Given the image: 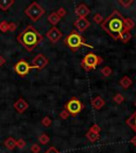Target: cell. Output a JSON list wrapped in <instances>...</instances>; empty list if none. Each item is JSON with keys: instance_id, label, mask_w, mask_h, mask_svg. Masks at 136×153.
<instances>
[{"instance_id": "obj_8", "label": "cell", "mask_w": 136, "mask_h": 153, "mask_svg": "<svg viewBox=\"0 0 136 153\" xmlns=\"http://www.w3.org/2000/svg\"><path fill=\"white\" fill-rule=\"evenodd\" d=\"M48 63H49V61H48L47 57L44 54H42V53H39L32 60V67L36 68L37 70H42L47 66Z\"/></svg>"}, {"instance_id": "obj_10", "label": "cell", "mask_w": 136, "mask_h": 153, "mask_svg": "<svg viewBox=\"0 0 136 153\" xmlns=\"http://www.w3.org/2000/svg\"><path fill=\"white\" fill-rule=\"evenodd\" d=\"M74 28L78 30L79 33H82V32L86 31V30L89 28L91 22L86 18H78L76 22H74Z\"/></svg>"}, {"instance_id": "obj_34", "label": "cell", "mask_w": 136, "mask_h": 153, "mask_svg": "<svg viewBox=\"0 0 136 153\" xmlns=\"http://www.w3.org/2000/svg\"><path fill=\"white\" fill-rule=\"evenodd\" d=\"M16 29H17V25L15 24V22H10L9 24V31L14 32Z\"/></svg>"}, {"instance_id": "obj_7", "label": "cell", "mask_w": 136, "mask_h": 153, "mask_svg": "<svg viewBox=\"0 0 136 153\" xmlns=\"http://www.w3.org/2000/svg\"><path fill=\"white\" fill-rule=\"evenodd\" d=\"M31 69H33L32 65H30L28 62H26V61H24V60L19 61V62H17L16 64L14 65L15 72H16L19 76H22V78H25V76L30 72Z\"/></svg>"}, {"instance_id": "obj_13", "label": "cell", "mask_w": 136, "mask_h": 153, "mask_svg": "<svg viewBox=\"0 0 136 153\" xmlns=\"http://www.w3.org/2000/svg\"><path fill=\"white\" fill-rule=\"evenodd\" d=\"M104 105H105L104 99H103L102 97H100V96H97V97H95V98L91 100V106H93L95 110H101Z\"/></svg>"}, {"instance_id": "obj_36", "label": "cell", "mask_w": 136, "mask_h": 153, "mask_svg": "<svg viewBox=\"0 0 136 153\" xmlns=\"http://www.w3.org/2000/svg\"><path fill=\"white\" fill-rule=\"evenodd\" d=\"M5 62H7L5 57L2 56V55H0V66H3V65L5 64Z\"/></svg>"}, {"instance_id": "obj_3", "label": "cell", "mask_w": 136, "mask_h": 153, "mask_svg": "<svg viewBox=\"0 0 136 153\" xmlns=\"http://www.w3.org/2000/svg\"><path fill=\"white\" fill-rule=\"evenodd\" d=\"M64 43L71 51H77V49H79V48L82 47V46L91 48V49L94 48L91 45L86 43L85 38H84L79 32L77 31V30H72V31L65 37Z\"/></svg>"}, {"instance_id": "obj_14", "label": "cell", "mask_w": 136, "mask_h": 153, "mask_svg": "<svg viewBox=\"0 0 136 153\" xmlns=\"http://www.w3.org/2000/svg\"><path fill=\"white\" fill-rule=\"evenodd\" d=\"M119 84H120V86H121L123 89H128L130 86H132V84H133V81L131 80V78H130V76H122L121 79H120Z\"/></svg>"}, {"instance_id": "obj_23", "label": "cell", "mask_w": 136, "mask_h": 153, "mask_svg": "<svg viewBox=\"0 0 136 153\" xmlns=\"http://www.w3.org/2000/svg\"><path fill=\"white\" fill-rule=\"evenodd\" d=\"M113 74V70H112V68L111 67H109V66H105V67H103L102 69H101V74H102L103 76H110L111 74Z\"/></svg>"}, {"instance_id": "obj_33", "label": "cell", "mask_w": 136, "mask_h": 153, "mask_svg": "<svg viewBox=\"0 0 136 153\" xmlns=\"http://www.w3.org/2000/svg\"><path fill=\"white\" fill-rule=\"evenodd\" d=\"M56 14L62 18V17H64L65 15H66V10H65L64 7H60V9H57Z\"/></svg>"}, {"instance_id": "obj_11", "label": "cell", "mask_w": 136, "mask_h": 153, "mask_svg": "<svg viewBox=\"0 0 136 153\" xmlns=\"http://www.w3.org/2000/svg\"><path fill=\"white\" fill-rule=\"evenodd\" d=\"M13 106H14L15 111H16L17 113H19V114H22V113L26 112L27 108H29V103L27 102L24 98H19L18 100L15 101Z\"/></svg>"}, {"instance_id": "obj_37", "label": "cell", "mask_w": 136, "mask_h": 153, "mask_svg": "<svg viewBox=\"0 0 136 153\" xmlns=\"http://www.w3.org/2000/svg\"><path fill=\"white\" fill-rule=\"evenodd\" d=\"M131 143H132V145H133L134 147H136V136L132 137V139H131Z\"/></svg>"}, {"instance_id": "obj_28", "label": "cell", "mask_w": 136, "mask_h": 153, "mask_svg": "<svg viewBox=\"0 0 136 153\" xmlns=\"http://www.w3.org/2000/svg\"><path fill=\"white\" fill-rule=\"evenodd\" d=\"M118 3H119L120 5H122V7H129L130 5L133 4L134 1H133V0H129V1H122V0H119V1H118Z\"/></svg>"}, {"instance_id": "obj_18", "label": "cell", "mask_w": 136, "mask_h": 153, "mask_svg": "<svg viewBox=\"0 0 136 153\" xmlns=\"http://www.w3.org/2000/svg\"><path fill=\"white\" fill-rule=\"evenodd\" d=\"M127 124L136 133V112L131 115V117L127 119Z\"/></svg>"}, {"instance_id": "obj_31", "label": "cell", "mask_w": 136, "mask_h": 153, "mask_svg": "<svg viewBox=\"0 0 136 153\" xmlns=\"http://www.w3.org/2000/svg\"><path fill=\"white\" fill-rule=\"evenodd\" d=\"M69 116H70L69 113L67 112L66 110H63L62 112L60 113V118H61V119H63V120L68 119V117H69Z\"/></svg>"}, {"instance_id": "obj_5", "label": "cell", "mask_w": 136, "mask_h": 153, "mask_svg": "<svg viewBox=\"0 0 136 153\" xmlns=\"http://www.w3.org/2000/svg\"><path fill=\"white\" fill-rule=\"evenodd\" d=\"M25 14L31 19L32 22H37L43 17V15L45 14V10L43 9L42 5H39V3L37 2H32L29 5L26 10H25Z\"/></svg>"}, {"instance_id": "obj_26", "label": "cell", "mask_w": 136, "mask_h": 153, "mask_svg": "<svg viewBox=\"0 0 136 153\" xmlns=\"http://www.w3.org/2000/svg\"><path fill=\"white\" fill-rule=\"evenodd\" d=\"M51 123H52V119L50 117H48V116H45L42 119V124H43L44 127H50Z\"/></svg>"}, {"instance_id": "obj_1", "label": "cell", "mask_w": 136, "mask_h": 153, "mask_svg": "<svg viewBox=\"0 0 136 153\" xmlns=\"http://www.w3.org/2000/svg\"><path fill=\"white\" fill-rule=\"evenodd\" d=\"M101 28L111 37H113L114 39H118L119 34L124 30L123 17L117 10H114L112 14L103 20V22L101 24Z\"/></svg>"}, {"instance_id": "obj_24", "label": "cell", "mask_w": 136, "mask_h": 153, "mask_svg": "<svg viewBox=\"0 0 136 153\" xmlns=\"http://www.w3.org/2000/svg\"><path fill=\"white\" fill-rule=\"evenodd\" d=\"M113 100H114V102L117 103V104H121V103L124 101V97L121 95V94H116V95L113 97Z\"/></svg>"}, {"instance_id": "obj_19", "label": "cell", "mask_w": 136, "mask_h": 153, "mask_svg": "<svg viewBox=\"0 0 136 153\" xmlns=\"http://www.w3.org/2000/svg\"><path fill=\"white\" fill-rule=\"evenodd\" d=\"M85 136L91 143H96V141L99 140V138H100V135H99L98 133H94V132H91V131L87 132V133L85 134Z\"/></svg>"}, {"instance_id": "obj_25", "label": "cell", "mask_w": 136, "mask_h": 153, "mask_svg": "<svg viewBox=\"0 0 136 153\" xmlns=\"http://www.w3.org/2000/svg\"><path fill=\"white\" fill-rule=\"evenodd\" d=\"M0 31L3 32V33L9 31V22L7 20H2L0 22Z\"/></svg>"}, {"instance_id": "obj_29", "label": "cell", "mask_w": 136, "mask_h": 153, "mask_svg": "<svg viewBox=\"0 0 136 153\" xmlns=\"http://www.w3.org/2000/svg\"><path fill=\"white\" fill-rule=\"evenodd\" d=\"M89 131H91V132H94V133H100V131H101V128L99 127L98 124H96V123H94L93 126H91V128H89Z\"/></svg>"}, {"instance_id": "obj_17", "label": "cell", "mask_w": 136, "mask_h": 153, "mask_svg": "<svg viewBox=\"0 0 136 153\" xmlns=\"http://www.w3.org/2000/svg\"><path fill=\"white\" fill-rule=\"evenodd\" d=\"M14 0H0V10L7 11L10 7L14 4Z\"/></svg>"}, {"instance_id": "obj_20", "label": "cell", "mask_w": 136, "mask_h": 153, "mask_svg": "<svg viewBox=\"0 0 136 153\" xmlns=\"http://www.w3.org/2000/svg\"><path fill=\"white\" fill-rule=\"evenodd\" d=\"M60 19H61V17L56 14V12H52L49 16H48V22H50L52 26H55L57 22H60Z\"/></svg>"}, {"instance_id": "obj_38", "label": "cell", "mask_w": 136, "mask_h": 153, "mask_svg": "<svg viewBox=\"0 0 136 153\" xmlns=\"http://www.w3.org/2000/svg\"><path fill=\"white\" fill-rule=\"evenodd\" d=\"M135 106H136V102H135Z\"/></svg>"}, {"instance_id": "obj_35", "label": "cell", "mask_w": 136, "mask_h": 153, "mask_svg": "<svg viewBox=\"0 0 136 153\" xmlns=\"http://www.w3.org/2000/svg\"><path fill=\"white\" fill-rule=\"evenodd\" d=\"M45 153H60V152H59V150H57L55 147H50L49 149H47V150H46Z\"/></svg>"}, {"instance_id": "obj_32", "label": "cell", "mask_w": 136, "mask_h": 153, "mask_svg": "<svg viewBox=\"0 0 136 153\" xmlns=\"http://www.w3.org/2000/svg\"><path fill=\"white\" fill-rule=\"evenodd\" d=\"M31 152L32 153H39L41 152V147L37 143H34L31 146Z\"/></svg>"}, {"instance_id": "obj_15", "label": "cell", "mask_w": 136, "mask_h": 153, "mask_svg": "<svg viewBox=\"0 0 136 153\" xmlns=\"http://www.w3.org/2000/svg\"><path fill=\"white\" fill-rule=\"evenodd\" d=\"M3 145H4L5 148L9 149V150H13V149L16 148L17 140H15L13 137H7L4 140V143H3Z\"/></svg>"}, {"instance_id": "obj_9", "label": "cell", "mask_w": 136, "mask_h": 153, "mask_svg": "<svg viewBox=\"0 0 136 153\" xmlns=\"http://www.w3.org/2000/svg\"><path fill=\"white\" fill-rule=\"evenodd\" d=\"M46 36H47V38L51 42V43L55 44L60 41L61 38H62L63 34H62V32L56 28V27H52V28H51L50 30L46 33Z\"/></svg>"}, {"instance_id": "obj_6", "label": "cell", "mask_w": 136, "mask_h": 153, "mask_svg": "<svg viewBox=\"0 0 136 153\" xmlns=\"http://www.w3.org/2000/svg\"><path fill=\"white\" fill-rule=\"evenodd\" d=\"M84 108V104L79 100L77 99L76 97H72L71 99L67 101L66 104H65V108L67 112L69 113L70 116H77V115L81 113V111Z\"/></svg>"}, {"instance_id": "obj_30", "label": "cell", "mask_w": 136, "mask_h": 153, "mask_svg": "<svg viewBox=\"0 0 136 153\" xmlns=\"http://www.w3.org/2000/svg\"><path fill=\"white\" fill-rule=\"evenodd\" d=\"M16 147L18 149H24L25 147H26V140H25V139H22V138L18 139V140H17Z\"/></svg>"}, {"instance_id": "obj_2", "label": "cell", "mask_w": 136, "mask_h": 153, "mask_svg": "<svg viewBox=\"0 0 136 153\" xmlns=\"http://www.w3.org/2000/svg\"><path fill=\"white\" fill-rule=\"evenodd\" d=\"M43 35L33 26H28L22 33L18 34V36H17V41L30 52L34 50L39 45V43L43 42Z\"/></svg>"}, {"instance_id": "obj_4", "label": "cell", "mask_w": 136, "mask_h": 153, "mask_svg": "<svg viewBox=\"0 0 136 153\" xmlns=\"http://www.w3.org/2000/svg\"><path fill=\"white\" fill-rule=\"evenodd\" d=\"M102 62L103 60L101 56H98L93 52H89L83 57V60L81 62V66L85 71H91V70L95 69L96 67L100 65Z\"/></svg>"}, {"instance_id": "obj_21", "label": "cell", "mask_w": 136, "mask_h": 153, "mask_svg": "<svg viewBox=\"0 0 136 153\" xmlns=\"http://www.w3.org/2000/svg\"><path fill=\"white\" fill-rule=\"evenodd\" d=\"M123 25H124V30H132V29L135 27V22L132 20V18H127V17H123Z\"/></svg>"}, {"instance_id": "obj_12", "label": "cell", "mask_w": 136, "mask_h": 153, "mask_svg": "<svg viewBox=\"0 0 136 153\" xmlns=\"http://www.w3.org/2000/svg\"><path fill=\"white\" fill-rule=\"evenodd\" d=\"M76 15L79 16V18H86V16L91 13V10L88 9V7L84 3H80L78 7H76Z\"/></svg>"}, {"instance_id": "obj_27", "label": "cell", "mask_w": 136, "mask_h": 153, "mask_svg": "<svg viewBox=\"0 0 136 153\" xmlns=\"http://www.w3.org/2000/svg\"><path fill=\"white\" fill-rule=\"evenodd\" d=\"M93 19H94V22H96V24H102L103 22V17H102V15L101 14H99V13H97V14H95L94 15V17H93Z\"/></svg>"}, {"instance_id": "obj_22", "label": "cell", "mask_w": 136, "mask_h": 153, "mask_svg": "<svg viewBox=\"0 0 136 153\" xmlns=\"http://www.w3.org/2000/svg\"><path fill=\"white\" fill-rule=\"evenodd\" d=\"M49 140H50V138H49V136H48L46 133H43L38 137V141H39L41 145H47V143H49Z\"/></svg>"}, {"instance_id": "obj_16", "label": "cell", "mask_w": 136, "mask_h": 153, "mask_svg": "<svg viewBox=\"0 0 136 153\" xmlns=\"http://www.w3.org/2000/svg\"><path fill=\"white\" fill-rule=\"evenodd\" d=\"M131 38H132V34L130 33V31H128V30H123V31L119 34V36H118V39H120L122 43H128Z\"/></svg>"}]
</instances>
